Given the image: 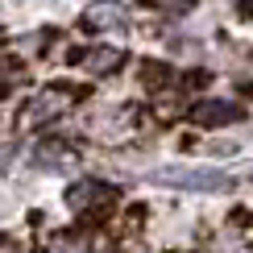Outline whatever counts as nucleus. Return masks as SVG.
Wrapping results in <instances>:
<instances>
[{"label": "nucleus", "instance_id": "obj_1", "mask_svg": "<svg viewBox=\"0 0 253 253\" xmlns=\"http://www.w3.org/2000/svg\"><path fill=\"white\" fill-rule=\"evenodd\" d=\"M158 183L187 187V191H220V187H228V174L224 170H158Z\"/></svg>", "mask_w": 253, "mask_h": 253}, {"label": "nucleus", "instance_id": "obj_2", "mask_svg": "<svg viewBox=\"0 0 253 253\" xmlns=\"http://www.w3.org/2000/svg\"><path fill=\"white\" fill-rule=\"evenodd\" d=\"M237 117H241V108H237V104H228V100H199L195 108H191V121L204 125V129H220V125H228V121H237Z\"/></svg>", "mask_w": 253, "mask_h": 253}, {"label": "nucleus", "instance_id": "obj_3", "mask_svg": "<svg viewBox=\"0 0 253 253\" xmlns=\"http://www.w3.org/2000/svg\"><path fill=\"white\" fill-rule=\"evenodd\" d=\"M121 50H96V54H91V67H96V71H117L121 67Z\"/></svg>", "mask_w": 253, "mask_h": 253}, {"label": "nucleus", "instance_id": "obj_4", "mask_svg": "<svg viewBox=\"0 0 253 253\" xmlns=\"http://www.w3.org/2000/svg\"><path fill=\"white\" fill-rule=\"evenodd\" d=\"M162 79H170V71H166V67H141V83H145V87H158Z\"/></svg>", "mask_w": 253, "mask_h": 253}]
</instances>
